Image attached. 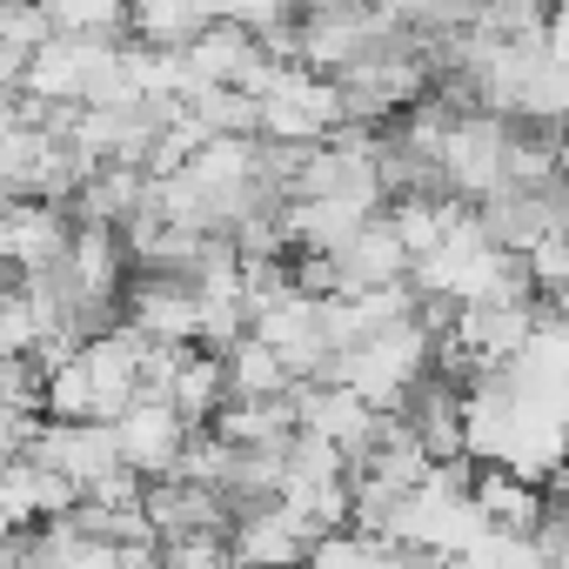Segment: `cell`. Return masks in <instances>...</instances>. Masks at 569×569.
<instances>
[{"label":"cell","mask_w":569,"mask_h":569,"mask_svg":"<svg viewBox=\"0 0 569 569\" xmlns=\"http://www.w3.org/2000/svg\"><path fill=\"white\" fill-rule=\"evenodd\" d=\"M476 502H482V516L502 522V529H536V516H542V482H536V476H516V469H502V462H476Z\"/></svg>","instance_id":"obj_9"},{"label":"cell","mask_w":569,"mask_h":569,"mask_svg":"<svg viewBox=\"0 0 569 569\" xmlns=\"http://www.w3.org/2000/svg\"><path fill=\"white\" fill-rule=\"evenodd\" d=\"M542 41H549L556 61H569V0H549L542 8Z\"/></svg>","instance_id":"obj_11"},{"label":"cell","mask_w":569,"mask_h":569,"mask_svg":"<svg viewBox=\"0 0 569 569\" xmlns=\"http://www.w3.org/2000/svg\"><path fill=\"white\" fill-rule=\"evenodd\" d=\"M188 436H194V422L161 396V389H134V402L114 416V442H121V462L128 469H141L148 482L154 476H168L174 462H181V449H188Z\"/></svg>","instance_id":"obj_4"},{"label":"cell","mask_w":569,"mask_h":569,"mask_svg":"<svg viewBox=\"0 0 569 569\" xmlns=\"http://www.w3.org/2000/svg\"><path fill=\"white\" fill-rule=\"evenodd\" d=\"M214 21L208 0H128V34L148 48H188Z\"/></svg>","instance_id":"obj_10"},{"label":"cell","mask_w":569,"mask_h":569,"mask_svg":"<svg viewBox=\"0 0 569 569\" xmlns=\"http://www.w3.org/2000/svg\"><path fill=\"white\" fill-rule=\"evenodd\" d=\"M221 369H228V402H254V396H289L296 389V376H289V362H281L254 329L241 336V342H228L221 349Z\"/></svg>","instance_id":"obj_8"},{"label":"cell","mask_w":569,"mask_h":569,"mask_svg":"<svg viewBox=\"0 0 569 569\" xmlns=\"http://www.w3.org/2000/svg\"><path fill=\"white\" fill-rule=\"evenodd\" d=\"M121 322H134L154 342H201V296L174 268H128Z\"/></svg>","instance_id":"obj_3"},{"label":"cell","mask_w":569,"mask_h":569,"mask_svg":"<svg viewBox=\"0 0 569 569\" xmlns=\"http://www.w3.org/2000/svg\"><path fill=\"white\" fill-rule=\"evenodd\" d=\"M181 54H188L194 88H241V74H248L268 48H261V34H254V28H241V21H208Z\"/></svg>","instance_id":"obj_6"},{"label":"cell","mask_w":569,"mask_h":569,"mask_svg":"<svg viewBox=\"0 0 569 569\" xmlns=\"http://www.w3.org/2000/svg\"><path fill=\"white\" fill-rule=\"evenodd\" d=\"M502 161H509V114L496 108H462L442 134V188L476 201L502 181Z\"/></svg>","instance_id":"obj_2"},{"label":"cell","mask_w":569,"mask_h":569,"mask_svg":"<svg viewBox=\"0 0 569 569\" xmlns=\"http://www.w3.org/2000/svg\"><path fill=\"white\" fill-rule=\"evenodd\" d=\"M429 356H436V336H429V329H422V316L409 309V316H396V322L369 329L362 342H349V349L329 362V376H336V382H349V389H362L376 409H396V402L409 396V382L429 369Z\"/></svg>","instance_id":"obj_1"},{"label":"cell","mask_w":569,"mask_h":569,"mask_svg":"<svg viewBox=\"0 0 569 569\" xmlns=\"http://www.w3.org/2000/svg\"><path fill=\"white\" fill-rule=\"evenodd\" d=\"M329 261H336V289L342 296H356V289H382V281H409V248H402V234H396V221L376 208L342 248H329Z\"/></svg>","instance_id":"obj_5"},{"label":"cell","mask_w":569,"mask_h":569,"mask_svg":"<svg viewBox=\"0 0 569 569\" xmlns=\"http://www.w3.org/2000/svg\"><path fill=\"white\" fill-rule=\"evenodd\" d=\"M168 402L201 429V422H214V409L228 402V369H221V349H201V342H188L181 349V362H174V376H168Z\"/></svg>","instance_id":"obj_7"}]
</instances>
